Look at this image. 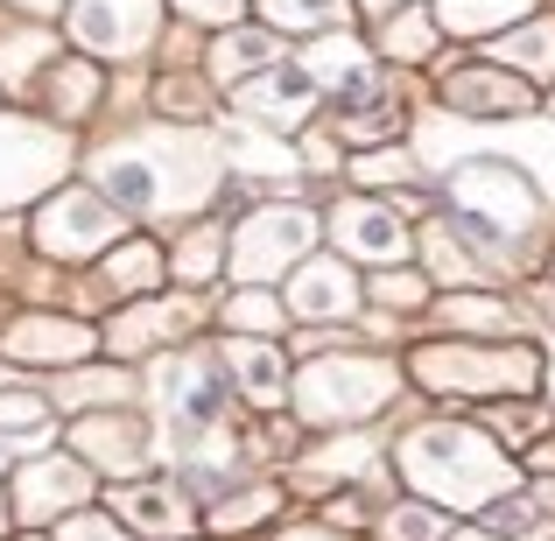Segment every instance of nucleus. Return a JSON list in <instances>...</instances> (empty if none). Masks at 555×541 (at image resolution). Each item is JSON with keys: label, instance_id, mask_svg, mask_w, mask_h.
<instances>
[{"label": "nucleus", "instance_id": "nucleus-18", "mask_svg": "<svg viewBox=\"0 0 555 541\" xmlns=\"http://www.w3.org/2000/svg\"><path fill=\"white\" fill-rule=\"evenodd\" d=\"M317 78L302 64H274V70H260L254 85H240L232 92V106L246 113V120H260V127H274V134H288V127H302L317 113Z\"/></svg>", "mask_w": 555, "mask_h": 541}, {"label": "nucleus", "instance_id": "nucleus-36", "mask_svg": "<svg viewBox=\"0 0 555 541\" xmlns=\"http://www.w3.org/2000/svg\"><path fill=\"white\" fill-rule=\"evenodd\" d=\"M92 99H99V70L92 64H56V78H50V113L56 120H85Z\"/></svg>", "mask_w": 555, "mask_h": 541}, {"label": "nucleus", "instance_id": "nucleus-35", "mask_svg": "<svg viewBox=\"0 0 555 541\" xmlns=\"http://www.w3.org/2000/svg\"><path fill=\"white\" fill-rule=\"evenodd\" d=\"M379 541H450V520L422 500H401L379 514Z\"/></svg>", "mask_w": 555, "mask_h": 541}, {"label": "nucleus", "instance_id": "nucleus-30", "mask_svg": "<svg viewBox=\"0 0 555 541\" xmlns=\"http://www.w3.org/2000/svg\"><path fill=\"white\" fill-rule=\"evenodd\" d=\"M366 296L379 302V310H393V317H415V310H429V302H436V282L422 268H379L373 282H366Z\"/></svg>", "mask_w": 555, "mask_h": 541}, {"label": "nucleus", "instance_id": "nucleus-10", "mask_svg": "<svg viewBox=\"0 0 555 541\" xmlns=\"http://www.w3.org/2000/svg\"><path fill=\"white\" fill-rule=\"evenodd\" d=\"M155 401H163V422L183 450H197L204 436L225 429V379L190 352H169L155 365Z\"/></svg>", "mask_w": 555, "mask_h": 541}, {"label": "nucleus", "instance_id": "nucleus-11", "mask_svg": "<svg viewBox=\"0 0 555 541\" xmlns=\"http://www.w3.org/2000/svg\"><path fill=\"white\" fill-rule=\"evenodd\" d=\"M92 506V472H85L70 450H42V458L14 464V492H8V514L22 528H50V520H70Z\"/></svg>", "mask_w": 555, "mask_h": 541}, {"label": "nucleus", "instance_id": "nucleus-9", "mask_svg": "<svg viewBox=\"0 0 555 541\" xmlns=\"http://www.w3.org/2000/svg\"><path fill=\"white\" fill-rule=\"evenodd\" d=\"M120 240V211L99 190H50L36 211V246L50 260H106Z\"/></svg>", "mask_w": 555, "mask_h": 541}, {"label": "nucleus", "instance_id": "nucleus-26", "mask_svg": "<svg viewBox=\"0 0 555 541\" xmlns=\"http://www.w3.org/2000/svg\"><path fill=\"white\" fill-rule=\"evenodd\" d=\"M134 401V373L127 365H70L56 379V408H78V415H106V408Z\"/></svg>", "mask_w": 555, "mask_h": 541}, {"label": "nucleus", "instance_id": "nucleus-31", "mask_svg": "<svg viewBox=\"0 0 555 541\" xmlns=\"http://www.w3.org/2000/svg\"><path fill=\"white\" fill-rule=\"evenodd\" d=\"M268 514H282V486H246V492H232V500L211 506V528L218 534H246V528H260Z\"/></svg>", "mask_w": 555, "mask_h": 541}, {"label": "nucleus", "instance_id": "nucleus-42", "mask_svg": "<svg viewBox=\"0 0 555 541\" xmlns=\"http://www.w3.org/2000/svg\"><path fill=\"white\" fill-rule=\"evenodd\" d=\"M163 113H190V120H204V85L197 78H169L163 85Z\"/></svg>", "mask_w": 555, "mask_h": 541}, {"label": "nucleus", "instance_id": "nucleus-25", "mask_svg": "<svg viewBox=\"0 0 555 541\" xmlns=\"http://www.w3.org/2000/svg\"><path fill=\"white\" fill-rule=\"evenodd\" d=\"M274 64H282V36H274V28H225V36L211 42V78L232 85V92L254 85L260 70H274Z\"/></svg>", "mask_w": 555, "mask_h": 541}, {"label": "nucleus", "instance_id": "nucleus-46", "mask_svg": "<svg viewBox=\"0 0 555 541\" xmlns=\"http://www.w3.org/2000/svg\"><path fill=\"white\" fill-rule=\"evenodd\" d=\"M359 8H373V14H393V8H408V0H359Z\"/></svg>", "mask_w": 555, "mask_h": 541}, {"label": "nucleus", "instance_id": "nucleus-37", "mask_svg": "<svg viewBox=\"0 0 555 541\" xmlns=\"http://www.w3.org/2000/svg\"><path fill=\"white\" fill-rule=\"evenodd\" d=\"M373 464V443L366 436H338V443L310 450V478H324V486H345V478H366Z\"/></svg>", "mask_w": 555, "mask_h": 541}, {"label": "nucleus", "instance_id": "nucleus-33", "mask_svg": "<svg viewBox=\"0 0 555 541\" xmlns=\"http://www.w3.org/2000/svg\"><path fill=\"white\" fill-rule=\"evenodd\" d=\"M169 268H177L183 282H211V274L225 268V232H218V226H190L183 246L169 254Z\"/></svg>", "mask_w": 555, "mask_h": 541}, {"label": "nucleus", "instance_id": "nucleus-38", "mask_svg": "<svg viewBox=\"0 0 555 541\" xmlns=\"http://www.w3.org/2000/svg\"><path fill=\"white\" fill-rule=\"evenodd\" d=\"M50 50H56V42L42 36V28H22V36H0V78H8V85H22V78H28V70H36Z\"/></svg>", "mask_w": 555, "mask_h": 541}, {"label": "nucleus", "instance_id": "nucleus-41", "mask_svg": "<svg viewBox=\"0 0 555 541\" xmlns=\"http://www.w3.org/2000/svg\"><path fill=\"white\" fill-rule=\"evenodd\" d=\"M177 8H183L197 28H218V36H225V28L246 14V0H177Z\"/></svg>", "mask_w": 555, "mask_h": 541}, {"label": "nucleus", "instance_id": "nucleus-13", "mask_svg": "<svg viewBox=\"0 0 555 541\" xmlns=\"http://www.w3.org/2000/svg\"><path fill=\"white\" fill-rule=\"evenodd\" d=\"M359 302H366V288H359L352 260H338V254H310L282 288V310L310 331H345L359 317Z\"/></svg>", "mask_w": 555, "mask_h": 541}, {"label": "nucleus", "instance_id": "nucleus-6", "mask_svg": "<svg viewBox=\"0 0 555 541\" xmlns=\"http://www.w3.org/2000/svg\"><path fill=\"white\" fill-rule=\"evenodd\" d=\"M317 211H302V204H260V211H246L240 226L225 232V268L240 274L246 288L274 282V274H296L302 260L317 254Z\"/></svg>", "mask_w": 555, "mask_h": 541}, {"label": "nucleus", "instance_id": "nucleus-29", "mask_svg": "<svg viewBox=\"0 0 555 541\" xmlns=\"http://www.w3.org/2000/svg\"><path fill=\"white\" fill-rule=\"evenodd\" d=\"M225 163L240 169V177H268V183L296 177V149H274L268 134H254V127H240V134L225 141Z\"/></svg>", "mask_w": 555, "mask_h": 541}, {"label": "nucleus", "instance_id": "nucleus-17", "mask_svg": "<svg viewBox=\"0 0 555 541\" xmlns=\"http://www.w3.org/2000/svg\"><path fill=\"white\" fill-rule=\"evenodd\" d=\"M0 352L14 365H56V373H70V365H85L99 352V331L78 324V317H22V324H8Z\"/></svg>", "mask_w": 555, "mask_h": 541}, {"label": "nucleus", "instance_id": "nucleus-12", "mask_svg": "<svg viewBox=\"0 0 555 541\" xmlns=\"http://www.w3.org/2000/svg\"><path fill=\"white\" fill-rule=\"evenodd\" d=\"M331 246H338V260H352V268H401L408 246H415V232H408V218L393 211V204L379 197H338L324 218Z\"/></svg>", "mask_w": 555, "mask_h": 541}, {"label": "nucleus", "instance_id": "nucleus-32", "mask_svg": "<svg viewBox=\"0 0 555 541\" xmlns=\"http://www.w3.org/2000/svg\"><path fill=\"white\" fill-rule=\"evenodd\" d=\"M50 415L56 408L28 387H0V436H22V443H42L50 436Z\"/></svg>", "mask_w": 555, "mask_h": 541}, {"label": "nucleus", "instance_id": "nucleus-43", "mask_svg": "<svg viewBox=\"0 0 555 541\" xmlns=\"http://www.w3.org/2000/svg\"><path fill=\"white\" fill-rule=\"evenodd\" d=\"M274 541H345L338 528H317V520H296V528H282Z\"/></svg>", "mask_w": 555, "mask_h": 541}, {"label": "nucleus", "instance_id": "nucleus-39", "mask_svg": "<svg viewBox=\"0 0 555 541\" xmlns=\"http://www.w3.org/2000/svg\"><path fill=\"white\" fill-rule=\"evenodd\" d=\"M415 177V155L408 149H373V155H352V183H373V190H393Z\"/></svg>", "mask_w": 555, "mask_h": 541}, {"label": "nucleus", "instance_id": "nucleus-34", "mask_svg": "<svg viewBox=\"0 0 555 541\" xmlns=\"http://www.w3.org/2000/svg\"><path fill=\"white\" fill-rule=\"evenodd\" d=\"M225 324H232V338H274V331L288 324V310L268 296V288H246V296L225 302Z\"/></svg>", "mask_w": 555, "mask_h": 541}, {"label": "nucleus", "instance_id": "nucleus-48", "mask_svg": "<svg viewBox=\"0 0 555 541\" xmlns=\"http://www.w3.org/2000/svg\"><path fill=\"white\" fill-rule=\"evenodd\" d=\"M8 520H14V514H8V500H0V528H8Z\"/></svg>", "mask_w": 555, "mask_h": 541}, {"label": "nucleus", "instance_id": "nucleus-4", "mask_svg": "<svg viewBox=\"0 0 555 541\" xmlns=\"http://www.w3.org/2000/svg\"><path fill=\"white\" fill-rule=\"evenodd\" d=\"M436 401H520L542 387V352L520 338H429L401 365Z\"/></svg>", "mask_w": 555, "mask_h": 541}, {"label": "nucleus", "instance_id": "nucleus-50", "mask_svg": "<svg viewBox=\"0 0 555 541\" xmlns=\"http://www.w3.org/2000/svg\"><path fill=\"white\" fill-rule=\"evenodd\" d=\"M22 541H42V534H22Z\"/></svg>", "mask_w": 555, "mask_h": 541}, {"label": "nucleus", "instance_id": "nucleus-22", "mask_svg": "<svg viewBox=\"0 0 555 541\" xmlns=\"http://www.w3.org/2000/svg\"><path fill=\"white\" fill-rule=\"evenodd\" d=\"M225 379L254 408H282L288 401V359L274 352V338H232L225 345Z\"/></svg>", "mask_w": 555, "mask_h": 541}, {"label": "nucleus", "instance_id": "nucleus-3", "mask_svg": "<svg viewBox=\"0 0 555 541\" xmlns=\"http://www.w3.org/2000/svg\"><path fill=\"white\" fill-rule=\"evenodd\" d=\"M393 472L436 514H478L520 492V464L506 443H492L478 422H415L393 443Z\"/></svg>", "mask_w": 555, "mask_h": 541}, {"label": "nucleus", "instance_id": "nucleus-7", "mask_svg": "<svg viewBox=\"0 0 555 541\" xmlns=\"http://www.w3.org/2000/svg\"><path fill=\"white\" fill-rule=\"evenodd\" d=\"M443 70V85H436V99H443L450 120L464 127H506V120H534V85L520 78V70L492 64V56H464V64H436Z\"/></svg>", "mask_w": 555, "mask_h": 541}, {"label": "nucleus", "instance_id": "nucleus-44", "mask_svg": "<svg viewBox=\"0 0 555 541\" xmlns=\"http://www.w3.org/2000/svg\"><path fill=\"white\" fill-rule=\"evenodd\" d=\"M14 8H28V14H56L64 0H14Z\"/></svg>", "mask_w": 555, "mask_h": 541}, {"label": "nucleus", "instance_id": "nucleus-1", "mask_svg": "<svg viewBox=\"0 0 555 541\" xmlns=\"http://www.w3.org/2000/svg\"><path fill=\"white\" fill-rule=\"evenodd\" d=\"M218 177H225V155L204 127H149V134H127L92 155V190L134 218L204 211Z\"/></svg>", "mask_w": 555, "mask_h": 541}, {"label": "nucleus", "instance_id": "nucleus-28", "mask_svg": "<svg viewBox=\"0 0 555 541\" xmlns=\"http://www.w3.org/2000/svg\"><path fill=\"white\" fill-rule=\"evenodd\" d=\"M260 14L274 36H310V42L352 28V0H260Z\"/></svg>", "mask_w": 555, "mask_h": 541}, {"label": "nucleus", "instance_id": "nucleus-23", "mask_svg": "<svg viewBox=\"0 0 555 541\" xmlns=\"http://www.w3.org/2000/svg\"><path fill=\"white\" fill-rule=\"evenodd\" d=\"M486 56H492V64H506V70H520L534 92H555V14L542 8L534 22L506 28L500 42H486Z\"/></svg>", "mask_w": 555, "mask_h": 541}, {"label": "nucleus", "instance_id": "nucleus-45", "mask_svg": "<svg viewBox=\"0 0 555 541\" xmlns=\"http://www.w3.org/2000/svg\"><path fill=\"white\" fill-rule=\"evenodd\" d=\"M450 541H500V534H492V528H464V534L450 528Z\"/></svg>", "mask_w": 555, "mask_h": 541}, {"label": "nucleus", "instance_id": "nucleus-24", "mask_svg": "<svg viewBox=\"0 0 555 541\" xmlns=\"http://www.w3.org/2000/svg\"><path fill=\"white\" fill-rule=\"evenodd\" d=\"M373 56H387V64H443V28H436L429 8H415V0H408V8L379 14Z\"/></svg>", "mask_w": 555, "mask_h": 541}, {"label": "nucleus", "instance_id": "nucleus-40", "mask_svg": "<svg viewBox=\"0 0 555 541\" xmlns=\"http://www.w3.org/2000/svg\"><path fill=\"white\" fill-rule=\"evenodd\" d=\"M56 541H134V534H127L113 514H92V506H85V514L56 520Z\"/></svg>", "mask_w": 555, "mask_h": 541}, {"label": "nucleus", "instance_id": "nucleus-15", "mask_svg": "<svg viewBox=\"0 0 555 541\" xmlns=\"http://www.w3.org/2000/svg\"><path fill=\"white\" fill-rule=\"evenodd\" d=\"M163 28V0H70V36L92 56H134Z\"/></svg>", "mask_w": 555, "mask_h": 541}, {"label": "nucleus", "instance_id": "nucleus-2", "mask_svg": "<svg viewBox=\"0 0 555 541\" xmlns=\"http://www.w3.org/2000/svg\"><path fill=\"white\" fill-rule=\"evenodd\" d=\"M443 204L450 226L464 232V246L478 254V268H520L528 260V240L548 218V190L500 149H457L443 169Z\"/></svg>", "mask_w": 555, "mask_h": 541}, {"label": "nucleus", "instance_id": "nucleus-19", "mask_svg": "<svg viewBox=\"0 0 555 541\" xmlns=\"http://www.w3.org/2000/svg\"><path fill=\"white\" fill-rule=\"evenodd\" d=\"M113 514H120L127 534H149V541H190L197 534V506H190L183 486H149V478H134V486L113 492Z\"/></svg>", "mask_w": 555, "mask_h": 541}, {"label": "nucleus", "instance_id": "nucleus-8", "mask_svg": "<svg viewBox=\"0 0 555 541\" xmlns=\"http://www.w3.org/2000/svg\"><path fill=\"white\" fill-rule=\"evenodd\" d=\"M70 134L50 120H22V113H0V211L28 197H50L56 177L70 169Z\"/></svg>", "mask_w": 555, "mask_h": 541}, {"label": "nucleus", "instance_id": "nucleus-27", "mask_svg": "<svg viewBox=\"0 0 555 541\" xmlns=\"http://www.w3.org/2000/svg\"><path fill=\"white\" fill-rule=\"evenodd\" d=\"M169 274V260L155 254L149 240H120L106 260H99V288L106 296H127V302H141V296H155V282Z\"/></svg>", "mask_w": 555, "mask_h": 541}, {"label": "nucleus", "instance_id": "nucleus-49", "mask_svg": "<svg viewBox=\"0 0 555 541\" xmlns=\"http://www.w3.org/2000/svg\"><path fill=\"white\" fill-rule=\"evenodd\" d=\"M548 120H555V92H548Z\"/></svg>", "mask_w": 555, "mask_h": 541}, {"label": "nucleus", "instance_id": "nucleus-21", "mask_svg": "<svg viewBox=\"0 0 555 541\" xmlns=\"http://www.w3.org/2000/svg\"><path fill=\"white\" fill-rule=\"evenodd\" d=\"M429 317L443 331H464V338H520V310L492 288H443L429 302Z\"/></svg>", "mask_w": 555, "mask_h": 541}, {"label": "nucleus", "instance_id": "nucleus-20", "mask_svg": "<svg viewBox=\"0 0 555 541\" xmlns=\"http://www.w3.org/2000/svg\"><path fill=\"white\" fill-rule=\"evenodd\" d=\"M436 28H443V42H500L506 28L534 22L542 14V0H436Z\"/></svg>", "mask_w": 555, "mask_h": 541}, {"label": "nucleus", "instance_id": "nucleus-16", "mask_svg": "<svg viewBox=\"0 0 555 541\" xmlns=\"http://www.w3.org/2000/svg\"><path fill=\"white\" fill-rule=\"evenodd\" d=\"M197 317H204L197 296H141V302H127V310L106 324V352H120V359L163 352V345H177V338L197 331Z\"/></svg>", "mask_w": 555, "mask_h": 541}, {"label": "nucleus", "instance_id": "nucleus-14", "mask_svg": "<svg viewBox=\"0 0 555 541\" xmlns=\"http://www.w3.org/2000/svg\"><path fill=\"white\" fill-rule=\"evenodd\" d=\"M149 422L134 415V408H106V415H78L70 422V450H78V464L85 472H106V478H127L134 486L141 478V464H149Z\"/></svg>", "mask_w": 555, "mask_h": 541}, {"label": "nucleus", "instance_id": "nucleus-5", "mask_svg": "<svg viewBox=\"0 0 555 541\" xmlns=\"http://www.w3.org/2000/svg\"><path fill=\"white\" fill-rule=\"evenodd\" d=\"M401 365L387 352H310L296 379H288V401H296V422L310 429H352V422H373L379 408L401 394Z\"/></svg>", "mask_w": 555, "mask_h": 541}, {"label": "nucleus", "instance_id": "nucleus-47", "mask_svg": "<svg viewBox=\"0 0 555 541\" xmlns=\"http://www.w3.org/2000/svg\"><path fill=\"white\" fill-rule=\"evenodd\" d=\"M8 464H14V443H8V436H0V472H8Z\"/></svg>", "mask_w": 555, "mask_h": 541}]
</instances>
